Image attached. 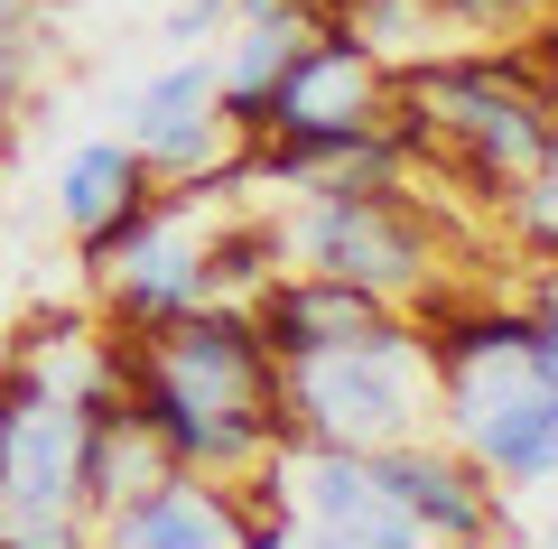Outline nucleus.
Instances as JSON below:
<instances>
[{
	"label": "nucleus",
	"instance_id": "nucleus-4",
	"mask_svg": "<svg viewBox=\"0 0 558 549\" xmlns=\"http://www.w3.org/2000/svg\"><path fill=\"white\" fill-rule=\"evenodd\" d=\"M381 475H391V493L418 512V530L428 540H512V503H502V485L475 466V456L457 447V438H400V447H381Z\"/></svg>",
	"mask_w": 558,
	"mask_h": 549
},
{
	"label": "nucleus",
	"instance_id": "nucleus-8",
	"mask_svg": "<svg viewBox=\"0 0 558 549\" xmlns=\"http://www.w3.org/2000/svg\"><path fill=\"white\" fill-rule=\"evenodd\" d=\"M159 196V168L131 150V140H94V150H75L65 158V187H57V215H65V234L94 252V242H112L121 224L140 215V205Z\"/></svg>",
	"mask_w": 558,
	"mask_h": 549
},
{
	"label": "nucleus",
	"instance_id": "nucleus-9",
	"mask_svg": "<svg viewBox=\"0 0 558 549\" xmlns=\"http://www.w3.org/2000/svg\"><path fill=\"white\" fill-rule=\"evenodd\" d=\"M502 224H512L521 261H531L539 279H558V140L539 150V168L521 177L512 196H502Z\"/></svg>",
	"mask_w": 558,
	"mask_h": 549
},
{
	"label": "nucleus",
	"instance_id": "nucleus-11",
	"mask_svg": "<svg viewBox=\"0 0 558 549\" xmlns=\"http://www.w3.org/2000/svg\"><path fill=\"white\" fill-rule=\"evenodd\" d=\"M521 47H531V65H539V75H549V94H558V10H549V20H539V28H531V38H521Z\"/></svg>",
	"mask_w": 558,
	"mask_h": 549
},
{
	"label": "nucleus",
	"instance_id": "nucleus-10",
	"mask_svg": "<svg viewBox=\"0 0 558 549\" xmlns=\"http://www.w3.org/2000/svg\"><path fill=\"white\" fill-rule=\"evenodd\" d=\"M531 354H539V373L558 382V279L531 289Z\"/></svg>",
	"mask_w": 558,
	"mask_h": 549
},
{
	"label": "nucleus",
	"instance_id": "nucleus-1",
	"mask_svg": "<svg viewBox=\"0 0 558 549\" xmlns=\"http://www.w3.org/2000/svg\"><path fill=\"white\" fill-rule=\"evenodd\" d=\"M131 354V401L140 419L168 438V456L196 475H252L260 456L289 438L279 410V354L260 345L252 308L205 298V308L168 317V326L121 335Z\"/></svg>",
	"mask_w": 558,
	"mask_h": 549
},
{
	"label": "nucleus",
	"instance_id": "nucleus-5",
	"mask_svg": "<svg viewBox=\"0 0 558 549\" xmlns=\"http://www.w3.org/2000/svg\"><path fill=\"white\" fill-rule=\"evenodd\" d=\"M131 150L149 158L159 177H205V168H223V158L242 150V131L223 121L215 65L186 57V65H168L159 84H140V94H131Z\"/></svg>",
	"mask_w": 558,
	"mask_h": 549
},
{
	"label": "nucleus",
	"instance_id": "nucleus-2",
	"mask_svg": "<svg viewBox=\"0 0 558 549\" xmlns=\"http://www.w3.org/2000/svg\"><path fill=\"white\" fill-rule=\"evenodd\" d=\"M279 410L289 438H344V447H400L438 419V363L428 335L391 326L373 345H336V354H299L279 363Z\"/></svg>",
	"mask_w": 558,
	"mask_h": 549
},
{
	"label": "nucleus",
	"instance_id": "nucleus-7",
	"mask_svg": "<svg viewBox=\"0 0 558 549\" xmlns=\"http://www.w3.org/2000/svg\"><path fill=\"white\" fill-rule=\"evenodd\" d=\"M94 530L121 540V549H242V540H252V522H242V485H233V475H196V466L159 475L140 503L102 512Z\"/></svg>",
	"mask_w": 558,
	"mask_h": 549
},
{
	"label": "nucleus",
	"instance_id": "nucleus-12",
	"mask_svg": "<svg viewBox=\"0 0 558 549\" xmlns=\"http://www.w3.org/2000/svg\"><path fill=\"white\" fill-rule=\"evenodd\" d=\"M223 10H233V0H178V38H205Z\"/></svg>",
	"mask_w": 558,
	"mask_h": 549
},
{
	"label": "nucleus",
	"instance_id": "nucleus-6",
	"mask_svg": "<svg viewBox=\"0 0 558 549\" xmlns=\"http://www.w3.org/2000/svg\"><path fill=\"white\" fill-rule=\"evenodd\" d=\"M447 438H457L502 493H549L558 485V382L549 373L512 382V392L457 410V419H447Z\"/></svg>",
	"mask_w": 558,
	"mask_h": 549
},
{
	"label": "nucleus",
	"instance_id": "nucleus-3",
	"mask_svg": "<svg viewBox=\"0 0 558 549\" xmlns=\"http://www.w3.org/2000/svg\"><path fill=\"white\" fill-rule=\"evenodd\" d=\"M242 308H252L260 345H270L279 363H299V354H336V345H373V335L410 326L391 298L354 289V279H336V271H270Z\"/></svg>",
	"mask_w": 558,
	"mask_h": 549
}]
</instances>
